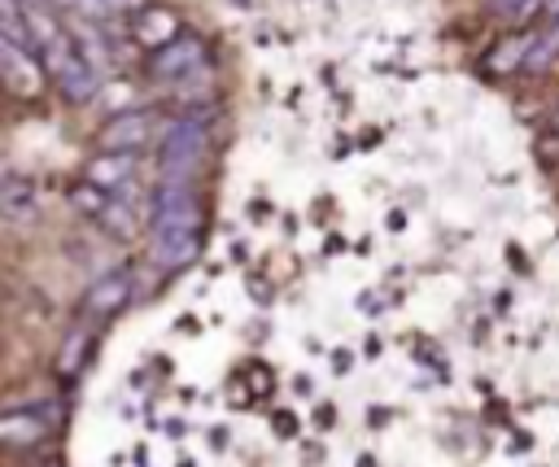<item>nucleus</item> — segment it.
I'll use <instances>...</instances> for the list:
<instances>
[{"label": "nucleus", "instance_id": "obj_4", "mask_svg": "<svg viewBox=\"0 0 559 467\" xmlns=\"http://www.w3.org/2000/svg\"><path fill=\"white\" fill-rule=\"evenodd\" d=\"M537 157H550V161H559V135L542 140V144H537Z\"/></svg>", "mask_w": 559, "mask_h": 467}, {"label": "nucleus", "instance_id": "obj_1", "mask_svg": "<svg viewBox=\"0 0 559 467\" xmlns=\"http://www.w3.org/2000/svg\"><path fill=\"white\" fill-rule=\"evenodd\" d=\"M0 436L4 441H39L44 423L35 415H9V419H0Z\"/></svg>", "mask_w": 559, "mask_h": 467}, {"label": "nucleus", "instance_id": "obj_3", "mask_svg": "<svg viewBox=\"0 0 559 467\" xmlns=\"http://www.w3.org/2000/svg\"><path fill=\"white\" fill-rule=\"evenodd\" d=\"M131 170V157H118V161H96V179H118V175H127Z\"/></svg>", "mask_w": 559, "mask_h": 467}, {"label": "nucleus", "instance_id": "obj_2", "mask_svg": "<svg viewBox=\"0 0 559 467\" xmlns=\"http://www.w3.org/2000/svg\"><path fill=\"white\" fill-rule=\"evenodd\" d=\"M524 52H528V35H515V39H502V48H498V52L489 57V65H493V70H511V65H515V61H520Z\"/></svg>", "mask_w": 559, "mask_h": 467}, {"label": "nucleus", "instance_id": "obj_5", "mask_svg": "<svg viewBox=\"0 0 559 467\" xmlns=\"http://www.w3.org/2000/svg\"><path fill=\"white\" fill-rule=\"evenodd\" d=\"M118 297H122V288H118V284H109V292H96V306H114Z\"/></svg>", "mask_w": 559, "mask_h": 467}]
</instances>
